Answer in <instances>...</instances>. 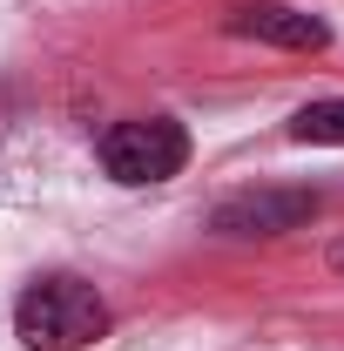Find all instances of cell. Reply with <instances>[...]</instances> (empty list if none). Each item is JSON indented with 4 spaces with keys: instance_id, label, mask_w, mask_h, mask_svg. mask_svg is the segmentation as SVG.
I'll list each match as a JSON object with an SVG mask.
<instances>
[{
    "instance_id": "1",
    "label": "cell",
    "mask_w": 344,
    "mask_h": 351,
    "mask_svg": "<svg viewBox=\"0 0 344 351\" xmlns=\"http://www.w3.org/2000/svg\"><path fill=\"white\" fill-rule=\"evenodd\" d=\"M14 338L27 351H82L95 338H108V298L88 277H34L14 304Z\"/></svg>"
},
{
    "instance_id": "2",
    "label": "cell",
    "mask_w": 344,
    "mask_h": 351,
    "mask_svg": "<svg viewBox=\"0 0 344 351\" xmlns=\"http://www.w3.org/2000/svg\"><path fill=\"white\" fill-rule=\"evenodd\" d=\"M182 162H189V135L169 115H135V122H115L101 135V169L115 176L122 189L169 182V176H182Z\"/></svg>"
},
{
    "instance_id": "3",
    "label": "cell",
    "mask_w": 344,
    "mask_h": 351,
    "mask_svg": "<svg viewBox=\"0 0 344 351\" xmlns=\"http://www.w3.org/2000/svg\"><path fill=\"white\" fill-rule=\"evenodd\" d=\"M310 217H317L310 189H243L210 210V230L216 237H284V230H304Z\"/></svg>"
},
{
    "instance_id": "4",
    "label": "cell",
    "mask_w": 344,
    "mask_h": 351,
    "mask_svg": "<svg viewBox=\"0 0 344 351\" xmlns=\"http://www.w3.org/2000/svg\"><path fill=\"white\" fill-rule=\"evenodd\" d=\"M230 34L263 41V47H291V54H317V47H331V27H324L317 14L291 7V0H243V7L230 14Z\"/></svg>"
},
{
    "instance_id": "5",
    "label": "cell",
    "mask_w": 344,
    "mask_h": 351,
    "mask_svg": "<svg viewBox=\"0 0 344 351\" xmlns=\"http://www.w3.org/2000/svg\"><path fill=\"white\" fill-rule=\"evenodd\" d=\"M291 142H317V149H344V95L338 101H310L291 115Z\"/></svg>"
}]
</instances>
